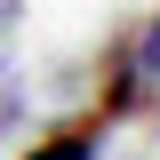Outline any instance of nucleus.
<instances>
[{
    "label": "nucleus",
    "instance_id": "nucleus-1",
    "mask_svg": "<svg viewBox=\"0 0 160 160\" xmlns=\"http://www.w3.org/2000/svg\"><path fill=\"white\" fill-rule=\"evenodd\" d=\"M96 120H72V128H56V136H40V144H24L16 160H96Z\"/></svg>",
    "mask_w": 160,
    "mask_h": 160
},
{
    "label": "nucleus",
    "instance_id": "nucleus-2",
    "mask_svg": "<svg viewBox=\"0 0 160 160\" xmlns=\"http://www.w3.org/2000/svg\"><path fill=\"white\" fill-rule=\"evenodd\" d=\"M120 56H128V72L144 80V104H160V16L144 24V32L128 40V48H120Z\"/></svg>",
    "mask_w": 160,
    "mask_h": 160
}]
</instances>
